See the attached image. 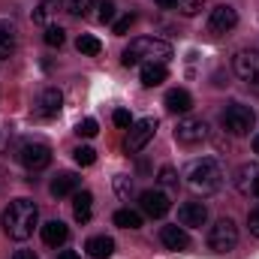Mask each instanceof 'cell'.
<instances>
[{
  "label": "cell",
  "instance_id": "44dd1931",
  "mask_svg": "<svg viewBox=\"0 0 259 259\" xmlns=\"http://www.w3.org/2000/svg\"><path fill=\"white\" fill-rule=\"evenodd\" d=\"M18 46V33L9 21H0V61H6Z\"/></svg>",
  "mask_w": 259,
  "mask_h": 259
},
{
  "label": "cell",
  "instance_id": "7a4b0ae2",
  "mask_svg": "<svg viewBox=\"0 0 259 259\" xmlns=\"http://www.w3.org/2000/svg\"><path fill=\"white\" fill-rule=\"evenodd\" d=\"M172 58V46L166 39H157V36H139L133 39L124 55H121V64L127 66H148V64H166Z\"/></svg>",
  "mask_w": 259,
  "mask_h": 259
},
{
  "label": "cell",
  "instance_id": "30bf717a",
  "mask_svg": "<svg viewBox=\"0 0 259 259\" xmlns=\"http://www.w3.org/2000/svg\"><path fill=\"white\" fill-rule=\"evenodd\" d=\"M232 69H235V75L241 78V81H253L259 78V52L253 49H241L238 55H235V61H232Z\"/></svg>",
  "mask_w": 259,
  "mask_h": 259
},
{
  "label": "cell",
  "instance_id": "8d00e7d4",
  "mask_svg": "<svg viewBox=\"0 0 259 259\" xmlns=\"http://www.w3.org/2000/svg\"><path fill=\"white\" fill-rule=\"evenodd\" d=\"M12 259H39V256H36L33 250H15V253H12Z\"/></svg>",
  "mask_w": 259,
  "mask_h": 259
},
{
  "label": "cell",
  "instance_id": "3957f363",
  "mask_svg": "<svg viewBox=\"0 0 259 259\" xmlns=\"http://www.w3.org/2000/svg\"><path fill=\"white\" fill-rule=\"evenodd\" d=\"M223 178H226V172H223L220 160H214V157H202L187 169V184L202 196L217 193L223 187Z\"/></svg>",
  "mask_w": 259,
  "mask_h": 259
},
{
  "label": "cell",
  "instance_id": "d6a6232c",
  "mask_svg": "<svg viewBox=\"0 0 259 259\" xmlns=\"http://www.w3.org/2000/svg\"><path fill=\"white\" fill-rule=\"evenodd\" d=\"M97 18H100L103 24H109V21L115 18V3H112V0H103V3H100V12H97Z\"/></svg>",
  "mask_w": 259,
  "mask_h": 259
},
{
  "label": "cell",
  "instance_id": "5b68a950",
  "mask_svg": "<svg viewBox=\"0 0 259 259\" xmlns=\"http://www.w3.org/2000/svg\"><path fill=\"white\" fill-rule=\"evenodd\" d=\"M235 244H238V226H235V220L232 217H220L211 226V232H208V247L214 253H229V250H235Z\"/></svg>",
  "mask_w": 259,
  "mask_h": 259
},
{
  "label": "cell",
  "instance_id": "e575fe53",
  "mask_svg": "<svg viewBox=\"0 0 259 259\" xmlns=\"http://www.w3.org/2000/svg\"><path fill=\"white\" fill-rule=\"evenodd\" d=\"M115 190H118V196L121 199H130V193H133V184H130V178H115Z\"/></svg>",
  "mask_w": 259,
  "mask_h": 259
},
{
  "label": "cell",
  "instance_id": "6da1fadb",
  "mask_svg": "<svg viewBox=\"0 0 259 259\" xmlns=\"http://www.w3.org/2000/svg\"><path fill=\"white\" fill-rule=\"evenodd\" d=\"M36 223H39V208L30 199H12L0 214V226L6 232V238H12V241L30 238Z\"/></svg>",
  "mask_w": 259,
  "mask_h": 259
},
{
  "label": "cell",
  "instance_id": "1f68e13d",
  "mask_svg": "<svg viewBox=\"0 0 259 259\" xmlns=\"http://www.w3.org/2000/svg\"><path fill=\"white\" fill-rule=\"evenodd\" d=\"M75 133H78L81 139H94V136H97V121H94V118H84V121L75 127Z\"/></svg>",
  "mask_w": 259,
  "mask_h": 259
},
{
  "label": "cell",
  "instance_id": "f1b7e54d",
  "mask_svg": "<svg viewBox=\"0 0 259 259\" xmlns=\"http://www.w3.org/2000/svg\"><path fill=\"white\" fill-rule=\"evenodd\" d=\"M175 9L181 12V15H187V18H193L202 12V0H175Z\"/></svg>",
  "mask_w": 259,
  "mask_h": 259
},
{
  "label": "cell",
  "instance_id": "9c48e42d",
  "mask_svg": "<svg viewBox=\"0 0 259 259\" xmlns=\"http://www.w3.org/2000/svg\"><path fill=\"white\" fill-rule=\"evenodd\" d=\"M235 190L247 199H259V163H244L235 172Z\"/></svg>",
  "mask_w": 259,
  "mask_h": 259
},
{
  "label": "cell",
  "instance_id": "ac0fdd59",
  "mask_svg": "<svg viewBox=\"0 0 259 259\" xmlns=\"http://www.w3.org/2000/svg\"><path fill=\"white\" fill-rule=\"evenodd\" d=\"M166 109H169L172 115H187V112L193 109V97H190L184 88H175V91L166 94Z\"/></svg>",
  "mask_w": 259,
  "mask_h": 259
},
{
  "label": "cell",
  "instance_id": "4fadbf2b",
  "mask_svg": "<svg viewBox=\"0 0 259 259\" xmlns=\"http://www.w3.org/2000/svg\"><path fill=\"white\" fill-rule=\"evenodd\" d=\"M205 220H208V208H205V202H184V205L178 208V223L187 226V229H199V226H205Z\"/></svg>",
  "mask_w": 259,
  "mask_h": 259
},
{
  "label": "cell",
  "instance_id": "5bb4252c",
  "mask_svg": "<svg viewBox=\"0 0 259 259\" xmlns=\"http://www.w3.org/2000/svg\"><path fill=\"white\" fill-rule=\"evenodd\" d=\"M61 106H64V94L58 88H46L36 100V115L39 118H55L61 112Z\"/></svg>",
  "mask_w": 259,
  "mask_h": 259
},
{
  "label": "cell",
  "instance_id": "d4e9b609",
  "mask_svg": "<svg viewBox=\"0 0 259 259\" xmlns=\"http://www.w3.org/2000/svg\"><path fill=\"white\" fill-rule=\"evenodd\" d=\"M42 39H46L49 49H61V46L66 42V30L61 27V24H49L46 33H42Z\"/></svg>",
  "mask_w": 259,
  "mask_h": 259
},
{
  "label": "cell",
  "instance_id": "8fae6325",
  "mask_svg": "<svg viewBox=\"0 0 259 259\" xmlns=\"http://www.w3.org/2000/svg\"><path fill=\"white\" fill-rule=\"evenodd\" d=\"M235 24H238V12H235L229 3H220V6L211 9V18H208L211 33H229Z\"/></svg>",
  "mask_w": 259,
  "mask_h": 259
},
{
  "label": "cell",
  "instance_id": "52a82bcc",
  "mask_svg": "<svg viewBox=\"0 0 259 259\" xmlns=\"http://www.w3.org/2000/svg\"><path fill=\"white\" fill-rule=\"evenodd\" d=\"M157 133V118H142V121H133L127 136V151L130 154H139Z\"/></svg>",
  "mask_w": 259,
  "mask_h": 259
},
{
  "label": "cell",
  "instance_id": "60d3db41",
  "mask_svg": "<svg viewBox=\"0 0 259 259\" xmlns=\"http://www.w3.org/2000/svg\"><path fill=\"white\" fill-rule=\"evenodd\" d=\"M250 88H253V91H259V78H253V81H250Z\"/></svg>",
  "mask_w": 259,
  "mask_h": 259
},
{
  "label": "cell",
  "instance_id": "ffe728a7",
  "mask_svg": "<svg viewBox=\"0 0 259 259\" xmlns=\"http://www.w3.org/2000/svg\"><path fill=\"white\" fill-rule=\"evenodd\" d=\"M84 250H88L94 259H109L112 253H115V241H112L109 235H94V238H88Z\"/></svg>",
  "mask_w": 259,
  "mask_h": 259
},
{
  "label": "cell",
  "instance_id": "7402d4cb",
  "mask_svg": "<svg viewBox=\"0 0 259 259\" xmlns=\"http://www.w3.org/2000/svg\"><path fill=\"white\" fill-rule=\"evenodd\" d=\"M166 78H169L166 64H148V66H142V84H145V88H157V84H163Z\"/></svg>",
  "mask_w": 259,
  "mask_h": 259
},
{
  "label": "cell",
  "instance_id": "4316f807",
  "mask_svg": "<svg viewBox=\"0 0 259 259\" xmlns=\"http://www.w3.org/2000/svg\"><path fill=\"white\" fill-rule=\"evenodd\" d=\"M75 49L81 52V55H88V58H94V55H100V39L97 36H91V33H81L78 39H75Z\"/></svg>",
  "mask_w": 259,
  "mask_h": 259
},
{
  "label": "cell",
  "instance_id": "f546056e",
  "mask_svg": "<svg viewBox=\"0 0 259 259\" xmlns=\"http://www.w3.org/2000/svg\"><path fill=\"white\" fill-rule=\"evenodd\" d=\"M157 184H160V187H178V172H175L172 166H163L160 175H157Z\"/></svg>",
  "mask_w": 259,
  "mask_h": 259
},
{
  "label": "cell",
  "instance_id": "8992f818",
  "mask_svg": "<svg viewBox=\"0 0 259 259\" xmlns=\"http://www.w3.org/2000/svg\"><path fill=\"white\" fill-rule=\"evenodd\" d=\"M15 157L27 172H39V169H46L52 163V148L46 142H21Z\"/></svg>",
  "mask_w": 259,
  "mask_h": 259
},
{
  "label": "cell",
  "instance_id": "e0dca14e",
  "mask_svg": "<svg viewBox=\"0 0 259 259\" xmlns=\"http://www.w3.org/2000/svg\"><path fill=\"white\" fill-rule=\"evenodd\" d=\"M94 214V193L91 190H75L72 193V217L78 223H88Z\"/></svg>",
  "mask_w": 259,
  "mask_h": 259
},
{
  "label": "cell",
  "instance_id": "836d02e7",
  "mask_svg": "<svg viewBox=\"0 0 259 259\" xmlns=\"http://www.w3.org/2000/svg\"><path fill=\"white\" fill-rule=\"evenodd\" d=\"M112 121H115L118 127H124V130H130V127H133V115H130L127 109H118V112L112 115Z\"/></svg>",
  "mask_w": 259,
  "mask_h": 259
},
{
  "label": "cell",
  "instance_id": "d590c367",
  "mask_svg": "<svg viewBox=\"0 0 259 259\" xmlns=\"http://www.w3.org/2000/svg\"><path fill=\"white\" fill-rule=\"evenodd\" d=\"M247 229H250L253 238H259V205L250 208V214H247Z\"/></svg>",
  "mask_w": 259,
  "mask_h": 259
},
{
  "label": "cell",
  "instance_id": "ab89813d",
  "mask_svg": "<svg viewBox=\"0 0 259 259\" xmlns=\"http://www.w3.org/2000/svg\"><path fill=\"white\" fill-rule=\"evenodd\" d=\"M253 151H256V154H259V133H256V136H253Z\"/></svg>",
  "mask_w": 259,
  "mask_h": 259
},
{
  "label": "cell",
  "instance_id": "603a6c76",
  "mask_svg": "<svg viewBox=\"0 0 259 259\" xmlns=\"http://www.w3.org/2000/svg\"><path fill=\"white\" fill-rule=\"evenodd\" d=\"M115 226H121V229H139L142 226V214L133 211V208H121V211H115Z\"/></svg>",
  "mask_w": 259,
  "mask_h": 259
},
{
  "label": "cell",
  "instance_id": "7c38bea8",
  "mask_svg": "<svg viewBox=\"0 0 259 259\" xmlns=\"http://www.w3.org/2000/svg\"><path fill=\"white\" fill-rule=\"evenodd\" d=\"M139 208H142L148 217H166V214H169V196L163 193V190H142Z\"/></svg>",
  "mask_w": 259,
  "mask_h": 259
},
{
  "label": "cell",
  "instance_id": "277c9868",
  "mask_svg": "<svg viewBox=\"0 0 259 259\" xmlns=\"http://www.w3.org/2000/svg\"><path fill=\"white\" fill-rule=\"evenodd\" d=\"M220 124L232 136H250V130L256 127V112L250 106H244V103H232V106H226Z\"/></svg>",
  "mask_w": 259,
  "mask_h": 259
},
{
  "label": "cell",
  "instance_id": "4dcf8cb0",
  "mask_svg": "<svg viewBox=\"0 0 259 259\" xmlns=\"http://www.w3.org/2000/svg\"><path fill=\"white\" fill-rule=\"evenodd\" d=\"M133 24H136V12H127V15H121V18L115 21V27H112V30H115L118 36H124V33H127Z\"/></svg>",
  "mask_w": 259,
  "mask_h": 259
},
{
  "label": "cell",
  "instance_id": "cb8c5ba5",
  "mask_svg": "<svg viewBox=\"0 0 259 259\" xmlns=\"http://www.w3.org/2000/svg\"><path fill=\"white\" fill-rule=\"evenodd\" d=\"M66 12L75 15V18H88L91 9H97V0H64Z\"/></svg>",
  "mask_w": 259,
  "mask_h": 259
},
{
  "label": "cell",
  "instance_id": "9a60e30c",
  "mask_svg": "<svg viewBox=\"0 0 259 259\" xmlns=\"http://www.w3.org/2000/svg\"><path fill=\"white\" fill-rule=\"evenodd\" d=\"M49 190H52V196H58V199L72 196L75 190H81V178L75 172H61V175H55V181H52Z\"/></svg>",
  "mask_w": 259,
  "mask_h": 259
},
{
  "label": "cell",
  "instance_id": "d6986e66",
  "mask_svg": "<svg viewBox=\"0 0 259 259\" xmlns=\"http://www.w3.org/2000/svg\"><path fill=\"white\" fill-rule=\"evenodd\" d=\"M66 238H69V229H66V223H61V220H49L42 226V241L49 247H61V244H66Z\"/></svg>",
  "mask_w": 259,
  "mask_h": 259
},
{
  "label": "cell",
  "instance_id": "ba28073f",
  "mask_svg": "<svg viewBox=\"0 0 259 259\" xmlns=\"http://www.w3.org/2000/svg\"><path fill=\"white\" fill-rule=\"evenodd\" d=\"M175 139H178L181 145H199V142L208 139V124H205L202 118H184V121H178V127H175Z\"/></svg>",
  "mask_w": 259,
  "mask_h": 259
},
{
  "label": "cell",
  "instance_id": "f35d334b",
  "mask_svg": "<svg viewBox=\"0 0 259 259\" xmlns=\"http://www.w3.org/2000/svg\"><path fill=\"white\" fill-rule=\"evenodd\" d=\"M58 259H81V256H78L75 250H64V253H61V256H58Z\"/></svg>",
  "mask_w": 259,
  "mask_h": 259
},
{
  "label": "cell",
  "instance_id": "74e56055",
  "mask_svg": "<svg viewBox=\"0 0 259 259\" xmlns=\"http://www.w3.org/2000/svg\"><path fill=\"white\" fill-rule=\"evenodd\" d=\"M157 6H163V9H175V0H154Z\"/></svg>",
  "mask_w": 259,
  "mask_h": 259
},
{
  "label": "cell",
  "instance_id": "2e32d148",
  "mask_svg": "<svg viewBox=\"0 0 259 259\" xmlns=\"http://www.w3.org/2000/svg\"><path fill=\"white\" fill-rule=\"evenodd\" d=\"M160 241L169 250H187L190 247V235L184 232V226H163L160 229Z\"/></svg>",
  "mask_w": 259,
  "mask_h": 259
},
{
  "label": "cell",
  "instance_id": "83f0119b",
  "mask_svg": "<svg viewBox=\"0 0 259 259\" xmlns=\"http://www.w3.org/2000/svg\"><path fill=\"white\" fill-rule=\"evenodd\" d=\"M72 160H75L78 166H94V160H97V151H94L91 145H78V148L72 151Z\"/></svg>",
  "mask_w": 259,
  "mask_h": 259
},
{
  "label": "cell",
  "instance_id": "484cf974",
  "mask_svg": "<svg viewBox=\"0 0 259 259\" xmlns=\"http://www.w3.org/2000/svg\"><path fill=\"white\" fill-rule=\"evenodd\" d=\"M55 12H58V3H55V0H42V3L33 9V21L49 27V21H52V15H55Z\"/></svg>",
  "mask_w": 259,
  "mask_h": 259
}]
</instances>
